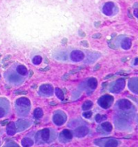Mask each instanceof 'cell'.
I'll return each instance as SVG.
<instances>
[{
  "label": "cell",
  "instance_id": "obj_1",
  "mask_svg": "<svg viewBox=\"0 0 138 147\" xmlns=\"http://www.w3.org/2000/svg\"><path fill=\"white\" fill-rule=\"evenodd\" d=\"M31 108L30 100L27 98H20L15 101V108L18 115L27 116Z\"/></svg>",
  "mask_w": 138,
  "mask_h": 147
},
{
  "label": "cell",
  "instance_id": "obj_2",
  "mask_svg": "<svg viewBox=\"0 0 138 147\" xmlns=\"http://www.w3.org/2000/svg\"><path fill=\"white\" fill-rule=\"evenodd\" d=\"M5 76L8 82L15 85H19L24 82V78L22 77V75L18 74L17 71H15L14 69H10L9 71H7Z\"/></svg>",
  "mask_w": 138,
  "mask_h": 147
},
{
  "label": "cell",
  "instance_id": "obj_3",
  "mask_svg": "<svg viewBox=\"0 0 138 147\" xmlns=\"http://www.w3.org/2000/svg\"><path fill=\"white\" fill-rule=\"evenodd\" d=\"M119 11V8L114 3L108 2L106 3L103 7V13L108 16H113L116 15Z\"/></svg>",
  "mask_w": 138,
  "mask_h": 147
},
{
  "label": "cell",
  "instance_id": "obj_4",
  "mask_svg": "<svg viewBox=\"0 0 138 147\" xmlns=\"http://www.w3.org/2000/svg\"><path fill=\"white\" fill-rule=\"evenodd\" d=\"M66 119H67L66 115L61 111L55 112V113L53 114V121L54 122V124L58 126L64 125L65 122L66 121Z\"/></svg>",
  "mask_w": 138,
  "mask_h": 147
},
{
  "label": "cell",
  "instance_id": "obj_5",
  "mask_svg": "<svg viewBox=\"0 0 138 147\" xmlns=\"http://www.w3.org/2000/svg\"><path fill=\"white\" fill-rule=\"evenodd\" d=\"M10 113V103L7 99L1 98L0 99V118L6 117Z\"/></svg>",
  "mask_w": 138,
  "mask_h": 147
},
{
  "label": "cell",
  "instance_id": "obj_6",
  "mask_svg": "<svg viewBox=\"0 0 138 147\" xmlns=\"http://www.w3.org/2000/svg\"><path fill=\"white\" fill-rule=\"evenodd\" d=\"M98 103H99V106L101 108H105V109L110 108L112 103H113V97L109 95H104L101 98H99Z\"/></svg>",
  "mask_w": 138,
  "mask_h": 147
},
{
  "label": "cell",
  "instance_id": "obj_7",
  "mask_svg": "<svg viewBox=\"0 0 138 147\" xmlns=\"http://www.w3.org/2000/svg\"><path fill=\"white\" fill-rule=\"evenodd\" d=\"M125 79L123 78H119L117 79L116 82L114 83V85L112 86V87L111 88L110 91L111 92H113V93H120L121 91H123V89L125 88Z\"/></svg>",
  "mask_w": 138,
  "mask_h": 147
},
{
  "label": "cell",
  "instance_id": "obj_8",
  "mask_svg": "<svg viewBox=\"0 0 138 147\" xmlns=\"http://www.w3.org/2000/svg\"><path fill=\"white\" fill-rule=\"evenodd\" d=\"M40 92L44 96H51L53 93V87L50 84H43L40 87Z\"/></svg>",
  "mask_w": 138,
  "mask_h": 147
},
{
  "label": "cell",
  "instance_id": "obj_9",
  "mask_svg": "<svg viewBox=\"0 0 138 147\" xmlns=\"http://www.w3.org/2000/svg\"><path fill=\"white\" fill-rule=\"evenodd\" d=\"M117 108L120 110H123V111H127L133 108V104L130 102L129 100H120L117 102L116 104Z\"/></svg>",
  "mask_w": 138,
  "mask_h": 147
},
{
  "label": "cell",
  "instance_id": "obj_10",
  "mask_svg": "<svg viewBox=\"0 0 138 147\" xmlns=\"http://www.w3.org/2000/svg\"><path fill=\"white\" fill-rule=\"evenodd\" d=\"M84 58H85V54L82 51H80V50H73L70 53V59L75 62L81 61Z\"/></svg>",
  "mask_w": 138,
  "mask_h": 147
},
{
  "label": "cell",
  "instance_id": "obj_11",
  "mask_svg": "<svg viewBox=\"0 0 138 147\" xmlns=\"http://www.w3.org/2000/svg\"><path fill=\"white\" fill-rule=\"evenodd\" d=\"M89 133V129L86 127V126H79L76 129L74 130V135L77 137V138H84L85 136H86Z\"/></svg>",
  "mask_w": 138,
  "mask_h": 147
},
{
  "label": "cell",
  "instance_id": "obj_12",
  "mask_svg": "<svg viewBox=\"0 0 138 147\" xmlns=\"http://www.w3.org/2000/svg\"><path fill=\"white\" fill-rule=\"evenodd\" d=\"M49 129H43L41 131H40V138L42 139L44 142H51V132Z\"/></svg>",
  "mask_w": 138,
  "mask_h": 147
},
{
  "label": "cell",
  "instance_id": "obj_13",
  "mask_svg": "<svg viewBox=\"0 0 138 147\" xmlns=\"http://www.w3.org/2000/svg\"><path fill=\"white\" fill-rule=\"evenodd\" d=\"M129 87L130 90L133 91L134 94H138L137 78H131L129 82Z\"/></svg>",
  "mask_w": 138,
  "mask_h": 147
},
{
  "label": "cell",
  "instance_id": "obj_14",
  "mask_svg": "<svg viewBox=\"0 0 138 147\" xmlns=\"http://www.w3.org/2000/svg\"><path fill=\"white\" fill-rule=\"evenodd\" d=\"M16 128L18 129L19 131H21V130H24L27 129L28 126H29V123L28 121H24V119H20L16 123Z\"/></svg>",
  "mask_w": 138,
  "mask_h": 147
},
{
  "label": "cell",
  "instance_id": "obj_15",
  "mask_svg": "<svg viewBox=\"0 0 138 147\" xmlns=\"http://www.w3.org/2000/svg\"><path fill=\"white\" fill-rule=\"evenodd\" d=\"M16 133V126L14 122H10L7 126V134L9 136H13Z\"/></svg>",
  "mask_w": 138,
  "mask_h": 147
},
{
  "label": "cell",
  "instance_id": "obj_16",
  "mask_svg": "<svg viewBox=\"0 0 138 147\" xmlns=\"http://www.w3.org/2000/svg\"><path fill=\"white\" fill-rule=\"evenodd\" d=\"M119 146V142L116 140V139L109 138L105 140V142H104V146L107 147H114V146Z\"/></svg>",
  "mask_w": 138,
  "mask_h": 147
},
{
  "label": "cell",
  "instance_id": "obj_17",
  "mask_svg": "<svg viewBox=\"0 0 138 147\" xmlns=\"http://www.w3.org/2000/svg\"><path fill=\"white\" fill-rule=\"evenodd\" d=\"M60 137H63L65 139V142H69V141H70L71 139L73 138V134L69 130L64 129L62 131Z\"/></svg>",
  "mask_w": 138,
  "mask_h": 147
},
{
  "label": "cell",
  "instance_id": "obj_18",
  "mask_svg": "<svg viewBox=\"0 0 138 147\" xmlns=\"http://www.w3.org/2000/svg\"><path fill=\"white\" fill-rule=\"evenodd\" d=\"M120 45L124 49H129L131 46H132V40L129 38L126 37V38H125L121 41Z\"/></svg>",
  "mask_w": 138,
  "mask_h": 147
},
{
  "label": "cell",
  "instance_id": "obj_19",
  "mask_svg": "<svg viewBox=\"0 0 138 147\" xmlns=\"http://www.w3.org/2000/svg\"><path fill=\"white\" fill-rule=\"evenodd\" d=\"M87 84L89 87L92 89V90H95V88L97 87V85H98V82H97V79L95 78H91L88 79L87 81Z\"/></svg>",
  "mask_w": 138,
  "mask_h": 147
},
{
  "label": "cell",
  "instance_id": "obj_20",
  "mask_svg": "<svg viewBox=\"0 0 138 147\" xmlns=\"http://www.w3.org/2000/svg\"><path fill=\"white\" fill-rule=\"evenodd\" d=\"M21 144L23 146L27 147V146H32L33 144H34V142L32 140L31 138H24L22 140Z\"/></svg>",
  "mask_w": 138,
  "mask_h": 147
},
{
  "label": "cell",
  "instance_id": "obj_21",
  "mask_svg": "<svg viewBox=\"0 0 138 147\" xmlns=\"http://www.w3.org/2000/svg\"><path fill=\"white\" fill-rule=\"evenodd\" d=\"M16 71H17L18 74H20L22 76H25L28 73V69H27L26 67L22 65H18L16 67Z\"/></svg>",
  "mask_w": 138,
  "mask_h": 147
},
{
  "label": "cell",
  "instance_id": "obj_22",
  "mask_svg": "<svg viewBox=\"0 0 138 147\" xmlns=\"http://www.w3.org/2000/svg\"><path fill=\"white\" fill-rule=\"evenodd\" d=\"M101 128H102L104 131H106L107 133H110L112 130V124L109 123V122H104V123H103V124L101 125Z\"/></svg>",
  "mask_w": 138,
  "mask_h": 147
},
{
  "label": "cell",
  "instance_id": "obj_23",
  "mask_svg": "<svg viewBox=\"0 0 138 147\" xmlns=\"http://www.w3.org/2000/svg\"><path fill=\"white\" fill-rule=\"evenodd\" d=\"M55 94H56L57 97L59 100H61V101L64 100V99H65V95H64V93H63L62 90H61L60 88H58V87L55 88Z\"/></svg>",
  "mask_w": 138,
  "mask_h": 147
},
{
  "label": "cell",
  "instance_id": "obj_24",
  "mask_svg": "<svg viewBox=\"0 0 138 147\" xmlns=\"http://www.w3.org/2000/svg\"><path fill=\"white\" fill-rule=\"evenodd\" d=\"M43 110H42L41 108H37L34 110V117L35 118H36V119L41 118V117H43Z\"/></svg>",
  "mask_w": 138,
  "mask_h": 147
},
{
  "label": "cell",
  "instance_id": "obj_25",
  "mask_svg": "<svg viewBox=\"0 0 138 147\" xmlns=\"http://www.w3.org/2000/svg\"><path fill=\"white\" fill-rule=\"evenodd\" d=\"M93 106V103L90 101V100H87L86 101L84 104H82V109L84 110V111H86V110H88V109H90Z\"/></svg>",
  "mask_w": 138,
  "mask_h": 147
},
{
  "label": "cell",
  "instance_id": "obj_26",
  "mask_svg": "<svg viewBox=\"0 0 138 147\" xmlns=\"http://www.w3.org/2000/svg\"><path fill=\"white\" fill-rule=\"evenodd\" d=\"M42 61V57L40 56H35L32 59V63L34 65H40Z\"/></svg>",
  "mask_w": 138,
  "mask_h": 147
},
{
  "label": "cell",
  "instance_id": "obj_27",
  "mask_svg": "<svg viewBox=\"0 0 138 147\" xmlns=\"http://www.w3.org/2000/svg\"><path fill=\"white\" fill-rule=\"evenodd\" d=\"M106 118H107V117H106V116H102V115L97 114V115L95 116V121H96V122L99 123V122H101V121H103V120L106 119Z\"/></svg>",
  "mask_w": 138,
  "mask_h": 147
},
{
  "label": "cell",
  "instance_id": "obj_28",
  "mask_svg": "<svg viewBox=\"0 0 138 147\" xmlns=\"http://www.w3.org/2000/svg\"><path fill=\"white\" fill-rule=\"evenodd\" d=\"M91 116H92V112H91V111L83 113V117L85 118H90V117H91Z\"/></svg>",
  "mask_w": 138,
  "mask_h": 147
},
{
  "label": "cell",
  "instance_id": "obj_29",
  "mask_svg": "<svg viewBox=\"0 0 138 147\" xmlns=\"http://www.w3.org/2000/svg\"><path fill=\"white\" fill-rule=\"evenodd\" d=\"M101 36H102V35L100 34V33H96V34L93 35V36H92V37H93L94 39H99Z\"/></svg>",
  "mask_w": 138,
  "mask_h": 147
},
{
  "label": "cell",
  "instance_id": "obj_30",
  "mask_svg": "<svg viewBox=\"0 0 138 147\" xmlns=\"http://www.w3.org/2000/svg\"><path fill=\"white\" fill-rule=\"evenodd\" d=\"M15 94H16V95H18V94H24V95H25V94H27V91H15Z\"/></svg>",
  "mask_w": 138,
  "mask_h": 147
},
{
  "label": "cell",
  "instance_id": "obj_31",
  "mask_svg": "<svg viewBox=\"0 0 138 147\" xmlns=\"http://www.w3.org/2000/svg\"><path fill=\"white\" fill-rule=\"evenodd\" d=\"M7 146H17L18 147V146H18L16 143L10 142V143H8L7 145Z\"/></svg>",
  "mask_w": 138,
  "mask_h": 147
},
{
  "label": "cell",
  "instance_id": "obj_32",
  "mask_svg": "<svg viewBox=\"0 0 138 147\" xmlns=\"http://www.w3.org/2000/svg\"><path fill=\"white\" fill-rule=\"evenodd\" d=\"M82 44L84 45V46H85V47H88V46H89V44L87 43V41H86V40H82Z\"/></svg>",
  "mask_w": 138,
  "mask_h": 147
},
{
  "label": "cell",
  "instance_id": "obj_33",
  "mask_svg": "<svg viewBox=\"0 0 138 147\" xmlns=\"http://www.w3.org/2000/svg\"><path fill=\"white\" fill-rule=\"evenodd\" d=\"M134 16H136L137 18L138 17V9L137 8L134 9Z\"/></svg>",
  "mask_w": 138,
  "mask_h": 147
},
{
  "label": "cell",
  "instance_id": "obj_34",
  "mask_svg": "<svg viewBox=\"0 0 138 147\" xmlns=\"http://www.w3.org/2000/svg\"><path fill=\"white\" fill-rule=\"evenodd\" d=\"M8 122H9L8 120H6V121H2V122H1V125H6Z\"/></svg>",
  "mask_w": 138,
  "mask_h": 147
},
{
  "label": "cell",
  "instance_id": "obj_35",
  "mask_svg": "<svg viewBox=\"0 0 138 147\" xmlns=\"http://www.w3.org/2000/svg\"><path fill=\"white\" fill-rule=\"evenodd\" d=\"M79 34H80L79 36H82V37H83V36H85V35H86L82 30H79Z\"/></svg>",
  "mask_w": 138,
  "mask_h": 147
},
{
  "label": "cell",
  "instance_id": "obj_36",
  "mask_svg": "<svg viewBox=\"0 0 138 147\" xmlns=\"http://www.w3.org/2000/svg\"><path fill=\"white\" fill-rule=\"evenodd\" d=\"M99 68H100V65H99V64H98V65H95V67L94 68V70H98Z\"/></svg>",
  "mask_w": 138,
  "mask_h": 147
},
{
  "label": "cell",
  "instance_id": "obj_37",
  "mask_svg": "<svg viewBox=\"0 0 138 147\" xmlns=\"http://www.w3.org/2000/svg\"><path fill=\"white\" fill-rule=\"evenodd\" d=\"M68 78H69V75H68V74H65V75L63 76V79H64V80H65V79L67 80Z\"/></svg>",
  "mask_w": 138,
  "mask_h": 147
},
{
  "label": "cell",
  "instance_id": "obj_38",
  "mask_svg": "<svg viewBox=\"0 0 138 147\" xmlns=\"http://www.w3.org/2000/svg\"><path fill=\"white\" fill-rule=\"evenodd\" d=\"M112 77H113V74H109V75H108V76H106V77H105V79H108V78H112Z\"/></svg>",
  "mask_w": 138,
  "mask_h": 147
},
{
  "label": "cell",
  "instance_id": "obj_39",
  "mask_svg": "<svg viewBox=\"0 0 138 147\" xmlns=\"http://www.w3.org/2000/svg\"><path fill=\"white\" fill-rule=\"evenodd\" d=\"M137 63H138V58L137 57V58L135 59V62H134V65H137Z\"/></svg>",
  "mask_w": 138,
  "mask_h": 147
},
{
  "label": "cell",
  "instance_id": "obj_40",
  "mask_svg": "<svg viewBox=\"0 0 138 147\" xmlns=\"http://www.w3.org/2000/svg\"><path fill=\"white\" fill-rule=\"evenodd\" d=\"M9 58H11V56H7L4 59H3V61H6L7 60V59H9Z\"/></svg>",
  "mask_w": 138,
  "mask_h": 147
},
{
  "label": "cell",
  "instance_id": "obj_41",
  "mask_svg": "<svg viewBox=\"0 0 138 147\" xmlns=\"http://www.w3.org/2000/svg\"><path fill=\"white\" fill-rule=\"evenodd\" d=\"M49 69V67L48 66L46 68H44V69H40V70H42V71H45V70H48Z\"/></svg>",
  "mask_w": 138,
  "mask_h": 147
},
{
  "label": "cell",
  "instance_id": "obj_42",
  "mask_svg": "<svg viewBox=\"0 0 138 147\" xmlns=\"http://www.w3.org/2000/svg\"><path fill=\"white\" fill-rule=\"evenodd\" d=\"M99 25H100V23H99H99H97V24H95V26H96V27H98Z\"/></svg>",
  "mask_w": 138,
  "mask_h": 147
},
{
  "label": "cell",
  "instance_id": "obj_43",
  "mask_svg": "<svg viewBox=\"0 0 138 147\" xmlns=\"http://www.w3.org/2000/svg\"><path fill=\"white\" fill-rule=\"evenodd\" d=\"M32 88H36V85H33V86H32Z\"/></svg>",
  "mask_w": 138,
  "mask_h": 147
},
{
  "label": "cell",
  "instance_id": "obj_44",
  "mask_svg": "<svg viewBox=\"0 0 138 147\" xmlns=\"http://www.w3.org/2000/svg\"><path fill=\"white\" fill-rule=\"evenodd\" d=\"M65 40H66V39H64V40H63V42H62V43L65 44Z\"/></svg>",
  "mask_w": 138,
  "mask_h": 147
},
{
  "label": "cell",
  "instance_id": "obj_45",
  "mask_svg": "<svg viewBox=\"0 0 138 147\" xmlns=\"http://www.w3.org/2000/svg\"><path fill=\"white\" fill-rule=\"evenodd\" d=\"M51 104H53H53H56V103H55V102H54V103H53V102H52V103H51Z\"/></svg>",
  "mask_w": 138,
  "mask_h": 147
},
{
  "label": "cell",
  "instance_id": "obj_46",
  "mask_svg": "<svg viewBox=\"0 0 138 147\" xmlns=\"http://www.w3.org/2000/svg\"><path fill=\"white\" fill-rule=\"evenodd\" d=\"M0 57H1V54H0Z\"/></svg>",
  "mask_w": 138,
  "mask_h": 147
}]
</instances>
